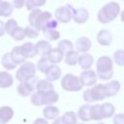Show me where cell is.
<instances>
[{
  "label": "cell",
  "mask_w": 124,
  "mask_h": 124,
  "mask_svg": "<svg viewBox=\"0 0 124 124\" xmlns=\"http://www.w3.org/2000/svg\"><path fill=\"white\" fill-rule=\"evenodd\" d=\"M120 13V6L116 2H109L106 4L97 14V19L101 23H109L113 21Z\"/></svg>",
  "instance_id": "cell-1"
},
{
  "label": "cell",
  "mask_w": 124,
  "mask_h": 124,
  "mask_svg": "<svg viewBox=\"0 0 124 124\" xmlns=\"http://www.w3.org/2000/svg\"><path fill=\"white\" fill-rule=\"evenodd\" d=\"M97 76L103 80H108L113 76V65L110 57L107 55L101 56L96 63Z\"/></svg>",
  "instance_id": "cell-2"
},
{
  "label": "cell",
  "mask_w": 124,
  "mask_h": 124,
  "mask_svg": "<svg viewBox=\"0 0 124 124\" xmlns=\"http://www.w3.org/2000/svg\"><path fill=\"white\" fill-rule=\"evenodd\" d=\"M58 99H59V95L54 90H51L46 93H41L36 91L31 95V103L34 106H42V105L50 106L51 104L56 103Z\"/></svg>",
  "instance_id": "cell-3"
},
{
  "label": "cell",
  "mask_w": 124,
  "mask_h": 124,
  "mask_svg": "<svg viewBox=\"0 0 124 124\" xmlns=\"http://www.w3.org/2000/svg\"><path fill=\"white\" fill-rule=\"evenodd\" d=\"M83 100L87 103H92L96 101H101L106 98L105 95V85L104 84H97L91 89H86L83 92Z\"/></svg>",
  "instance_id": "cell-4"
},
{
  "label": "cell",
  "mask_w": 124,
  "mask_h": 124,
  "mask_svg": "<svg viewBox=\"0 0 124 124\" xmlns=\"http://www.w3.org/2000/svg\"><path fill=\"white\" fill-rule=\"evenodd\" d=\"M61 86L66 91H79L83 85L78 77L73 74H66L61 79Z\"/></svg>",
  "instance_id": "cell-5"
},
{
  "label": "cell",
  "mask_w": 124,
  "mask_h": 124,
  "mask_svg": "<svg viewBox=\"0 0 124 124\" xmlns=\"http://www.w3.org/2000/svg\"><path fill=\"white\" fill-rule=\"evenodd\" d=\"M36 74V66L34 63L32 62H24L19 69L16 71V78L20 81L23 82L25 80H27L28 78L35 77Z\"/></svg>",
  "instance_id": "cell-6"
},
{
  "label": "cell",
  "mask_w": 124,
  "mask_h": 124,
  "mask_svg": "<svg viewBox=\"0 0 124 124\" xmlns=\"http://www.w3.org/2000/svg\"><path fill=\"white\" fill-rule=\"evenodd\" d=\"M38 81H39L38 78L35 76V77L28 78L27 80H25L23 82H20L16 87L17 93L22 97H27L29 95H32L33 91L36 89Z\"/></svg>",
  "instance_id": "cell-7"
},
{
  "label": "cell",
  "mask_w": 124,
  "mask_h": 124,
  "mask_svg": "<svg viewBox=\"0 0 124 124\" xmlns=\"http://www.w3.org/2000/svg\"><path fill=\"white\" fill-rule=\"evenodd\" d=\"M75 11V8L72 7V5L68 4L66 6L59 7L55 10L54 16L57 19V21L62 23H67L73 18V13Z\"/></svg>",
  "instance_id": "cell-8"
},
{
  "label": "cell",
  "mask_w": 124,
  "mask_h": 124,
  "mask_svg": "<svg viewBox=\"0 0 124 124\" xmlns=\"http://www.w3.org/2000/svg\"><path fill=\"white\" fill-rule=\"evenodd\" d=\"M79 79L82 85L91 86L94 85L97 81V75L92 70H84L80 73Z\"/></svg>",
  "instance_id": "cell-9"
},
{
  "label": "cell",
  "mask_w": 124,
  "mask_h": 124,
  "mask_svg": "<svg viewBox=\"0 0 124 124\" xmlns=\"http://www.w3.org/2000/svg\"><path fill=\"white\" fill-rule=\"evenodd\" d=\"M49 19H51V14H50L49 12H47V11L41 12V13L39 14V16H37L36 21H35L33 27H35L38 31H39V30H42V31H43V30L45 29L46 24L47 23V21H48Z\"/></svg>",
  "instance_id": "cell-10"
},
{
  "label": "cell",
  "mask_w": 124,
  "mask_h": 124,
  "mask_svg": "<svg viewBox=\"0 0 124 124\" xmlns=\"http://www.w3.org/2000/svg\"><path fill=\"white\" fill-rule=\"evenodd\" d=\"M89 18V13L85 8L79 7L78 9H75L73 13V19L77 23H84Z\"/></svg>",
  "instance_id": "cell-11"
},
{
  "label": "cell",
  "mask_w": 124,
  "mask_h": 124,
  "mask_svg": "<svg viewBox=\"0 0 124 124\" xmlns=\"http://www.w3.org/2000/svg\"><path fill=\"white\" fill-rule=\"evenodd\" d=\"M97 42L101 46H109L112 41V35L108 29H102L98 32L96 36Z\"/></svg>",
  "instance_id": "cell-12"
},
{
  "label": "cell",
  "mask_w": 124,
  "mask_h": 124,
  "mask_svg": "<svg viewBox=\"0 0 124 124\" xmlns=\"http://www.w3.org/2000/svg\"><path fill=\"white\" fill-rule=\"evenodd\" d=\"M91 46H92L91 41L88 38H86V37L78 38L76 41V44H75L77 51L78 52H83V53H86L91 48Z\"/></svg>",
  "instance_id": "cell-13"
},
{
  "label": "cell",
  "mask_w": 124,
  "mask_h": 124,
  "mask_svg": "<svg viewBox=\"0 0 124 124\" xmlns=\"http://www.w3.org/2000/svg\"><path fill=\"white\" fill-rule=\"evenodd\" d=\"M120 82L118 80H111L105 84V95L106 97H112L120 90Z\"/></svg>",
  "instance_id": "cell-14"
},
{
  "label": "cell",
  "mask_w": 124,
  "mask_h": 124,
  "mask_svg": "<svg viewBox=\"0 0 124 124\" xmlns=\"http://www.w3.org/2000/svg\"><path fill=\"white\" fill-rule=\"evenodd\" d=\"M14 116V109L9 106H3L0 108V123H8Z\"/></svg>",
  "instance_id": "cell-15"
},
{
  "label": "cell",
  "mask_w": 124,
  "mask_h": 124,
  "mask_svg": "<svg viewBox=\"0 0 124 124\" xmlns=\"http://www.w3.org/2000/svg\"><path fill=\"white\" fill-rule=\"evenodd\" d=\"M64 55H65V53L60 48L56 47V48H52L50 50V52L47 54L46 57H47V59L50 63L55 65V64L60 63L62 61V59L64 58Z\"/></svg>",
  "instance_id": "cell-16"
},
{
  "label": "cell",
  "mask_w": 124,
  "mask_h": 124,
  "mask_svg": "<svg viewBox=\"0 0 124 124\" xmlns=\"http://www.w3.org/2000/svg\"><path fill=\"white\" fill-rule=\"evenodd\" d=\"M43 114L47 120H55L59 117V108L55 106H46L43 109Z\"/></svg>",
  "instance_id": "cell-17"
},
{
  "label": "cell",
  "mask_w": 124,
  "mask_h": 124,
  "mask_svg": "<svg viewBox=\"0 0 124 124\" xmlns=\"http://www.w3.org/2000/svg\"><path fill=\"white\" fill-rule=\"evenodd\" d=\"M36 50H37V53L42 55V56H47V54L50 52V50L52 49L51 48V46L50 44L47 42V41H44V40H41L39 41L36 45Z\"/></svg>",
  "instance_id": "cell-18"
},
{
  "label": "cell",
  "mask_w": 124,
  "mask_h": 124,
  "mask_svg": "<svg viewBox=\"0 0 124 124\" xmlns=\"http://www.w3.org/2000/svg\"><path fill=\"white\" fill-rule=\"evenodd\" d=\"M10 53H11V57H12L13 61H14L16 65H18V64H23V63H24L26 57L24 56V54H23V52H22V50H21V48H20L19 46H15V47L12 49V51H11Z\"/></svg>",
  "instance_id": "cell-19"
},
{
  "label": "cell",
  "mask_w": 124,
  "mask_h": 124,
  "mask_svg": "<svg viewBox=\"0 0 124 124\" xmlns=\"http://www.w3.org/2000/svg\"><path fill=\"white\" fill-rule=\"evenodd\" d=\"M45 75H46V79L48 81H50V82L51 81H55L61 77V69L58 66L53 64L48 68V70L46 71V73Z\"/></svg>",
  "instance_id": "cell-20"
},
{
  "label": "cell",
  "mask_w": 124,
  "mask_h": 124,
  "mask_svg": "<svg viewBox=\"0 0 124 124\" xmlns=\"http://www.w3.org/2000/svg\"><path fill=\"white\" fill-rule=\"evenodd\" d=\"M94 62V59H93V56L89 53H83L81 55H79L78 57V65L80 66L81 69H84V70H89V68L92 66Z\"/></svg>",
  "instance_id": "cell-21"
},
{
  "label": "cell",
  "mask_w": 124,
  "mask_h": 124,
  "mask_svg": "<svg viewBox=\"0 0 124 124\" xmlns=\"http://www.w3.org/2000/svg\"><path fill=\"white\" fill-rule=\"evenodd\" d=\"M20 48L24 54V56L26 58H32L34 57L37 53V50H36V46L34 44H32L31 42H27V43H24L23 45L20 46Z\"/></svg>",
  "instance_id": "cell-22"
},
{
  "label": "cell",
  "mask_w": 124,
  "mask_h": 124,
  "mask_svg": "<svg viewBox=\"0 0 124 124\" xmlns=\"http://www.w3.org/2000/svg\"><path fill=\"white\" fill-rule=\"evenodd\" d=\"M14 83L13 76L8 72H0V88H8Z\"/></svg>",
  "instance_id": "cell-23"
},
{
  "label": "cell",
  "mask_w": 124,
  "mask_h": 124,
  "mask_svg": "<svg viewBox=\"0 0 124 124\" xmlns=\"http://www.w3.org/2000/svg\"><path fill=\"white\" fill-rule=\"evenodd\" d=\"M90 109H91V106L90 105H83V106H81L78 108V117L80 120H82L83 122H86V121L91 120V112H90Z\"/></svg>",
  "instance_id": "cell-24"
},
{
  "label": "cell",
  "mask_w": 124,
  "mask_h": 124,
  "mask_svg": "<svg viewBox=\"0 0 124 124\" xmlns=\"http://www.w3.org/2000/svg\"><path fill=\"white\" fill-rule=\"evenodd\" d=\"M53 84L48 81L47 79H41L38 81L37 83V86H36V89L38 92H41V93H46V92H49L51 90H53Z\"/></svg>",
  "instance_id": "cell-25"
},
{
  "label": "cell",
  "mask_w": 124,
  "mask_h": 124,
  "mask_svg": "<svg viewBox=\"0 0 124 124\" xmlns=\"http://www.w3.org/2000/svg\"><path fill=\"white\" fill-rule=\"evenodd\" d=\"M78 57H79V54L77 50H71L69 52L66 53L65 55V63L69 66H75L78 61Z\"/></svg>",
  "instance_id": "cell-26"
},
{
  "label": "cell",
  "mask_w": 124,
  "mask_h": 124,
  "mask_svg": "<svg viewBox=\"0 0 124 124\" xmlns=\"http://www.w3.org/2000/svg\"><path fill=\"white\" fill-rule=\"evenodd\" d=\"M1 64H2V66L6 70H13V69H15L16 67V64L13 61L10 52H7V53H5L2 56V58H1Z\"/></svg>",
  "instance_id": "cell-27"
},
{
  "label": "cell",
  "mask_w": 124,
  "mask_h": 124,
  "mask_svg": "<svg viewBox=\"0 0 124 124\" xmlns=\"http://www.w3.org/2000/svg\"><path fill=\"white\" fill-rule=\"evenodd\" d=\"M101 111H102L104 118H109L113 115V113L115 111V108L110 103H105V104L101 105Z\"/></svg>",
  "instance_id": "cell-28"
},
{
  "label": "cell",
  "mask_w": 124,
  "mask_h": 124,
  "mask_svg": "<svg viewBox=\"0 0 124 124\" xmlns=\"http://www.w3.org/2000/svg\"><path fill=\"white\" fill-rule=\"evenodd\" d=\"M13 4H11L9 1H3L0 7V16L4 17H9L13 14Z\"/></svg>",
  "instance_id": "cell-29"
},
{
  "label": "cell",
  "mask_w": 124,
  "mask_h": 124,
  "mask_svg": "<svg viewBox=\"0 0 124 124\" xmlns=\"http://www.w3.org/2000/svg\"><path fill=\"white\" fill-rule=\"evenodd\" d=\"M62 121L64 124H77V118H78V115L70 110V111H67L65 112L63 115H62Z\"/></svg>",
  "instance_id": "cell-30"
},
{
  "label": "cell",
  "mask_w": 124,
  "mask_h": 124,
  "mask_svg": "<svg viewBox=\"0 0 124 124\" xmlns=\"http://www.w3.org/2000/svg\"><path fill=\"white\" fill-rule=\"evenodd\" d=\"M51 66V64H50V62L48 61V59H47V57L46 56H42V58L38 61V63H37V68H38V70L40 71V72H42V73H44V74H46V71L48 70V68Z\"/></svg>",
  "instance_id": "cell-31"
},
{
  "label": "cell",
  "mask_w": 124,
  "mask_h": 124,
  "mask_svg": "<svg viewBox=\"0 0 124 124\" xmlns=\"http://www.w3.org/2000/svg\"><path fill=\"white\" fill-rule=\"evenodd\" d=\"M90 112H91V120H102L104 118L101 111V105L91 106Z\"/></svg>",
  "instance_id": "cell-32"
},
{
  "label": "cell",
  "mask_w": 124,
  "mask_h": 124,
  "mask_svg": "<svg viewBox=\"0 0 124 124\" xmlns=\"http://www.w3.org/2000/svg\"><path fill=\"white\" fill-rule=\"evenodd\" d=\"M46 0H26L25 6L28 11H32L34 9H37L38 7L44 6L46 4Z\"/></svg>",
  "instance_id": "cell-33"
},
{
  "label": "cell",
  "mask_w": 124,
  "mask_h": 124,
  "mask_svg": "<svg viewBox=\"0 0 124 124\" xmlns=\"http://www.w3.org/2000/svg\"><path fill=\"white\" fill-rule=\"evenodd\" d=\"M58 48H60L64 53H67L73 50V44L70 40H61L58 43Z\"/></svg>",
  "instance_id": "cell-34"
},
{
  "label": "cell",
  "mask_w": 124,
  "mask_h": 124,
  "mask_svg": "<svg viewBox=\"0 0 124 124\" xmlns=\"http://www.w3.org/2000/svg\"><path fill=\"white\" fill-rule=\"evenodd\" d=\"M14 40L16 41H22L25 38V33H24V29L17 26L10 35Z\"/></svg>",
  "instance_id": "cell-35"
},
{
  "label": "cell",
  "mask_w": 124,
  "mask_h": 124,
  "mask_svg": "<svg viewBox=\"0 0 124 124\" xmlns=\"http://www.w3.org/2000/svg\"><path fill=\"white\" fill-rule=\"evenodd\" d=\"M113 60L119 66H124V49H118L113 53Z\"/></svg>",
  "instance_id": "cell-36"
},
{
  "label": "cell",
  "mask_w": 124,
  "mask_h": 124,
  "mask_svg": "<svg viewBox=\"0 0 124 124\" xmlns=\"http://www.w3.org/2000/svg\"><path fill=\"white\" fill-rule=\"evenodd\" d=\"M24 33H25V37H28L30 39H35L39 36V31L31 25H28L24 28Z\"/></svg>",
  "instance_id": "cell-37"
},
{
  "label": "cell",
  "mask_w": 124,
  "mask_h": 124,
  "mask_svg": "<svg viewBox=\"0 0 124 124\" xmlns=\"http://www.w3.org/2000/svg\"><path fill=\"white\" fill-rule=\"evenodd\" d=\"M45 33V36L46 38L48 40V41H56L59 39L60 37V33L57 31V30H46L44 32Z\"/></svg>",
  "instance_id": "cell-38"
},
{
  "label": "cell",
  "mask_w": 124,
  "mask_h": 124,
  "mask_svg": "<svg viewBox=\"0 0 124 124\" xmlns=\"http://www.w3.org/2000/svg\"><path fill=\"white\" fill-rule=\"evenodd\" d=\"M17 27V22L15 19H9L6 23H5V30L6 33H8L9 35H11V33Z\"/></svg>",
  "instance_id": "cell-39"
},
{
  "label": "cell",
  "mask_w": 124,
  "mask_h": 124,
  "mask_svg": "<svg viewBox=\"0 0 124 124\" xmlns=\"http://www.w3.org/2000/svg\"><path fill=\"white\" fill-rule=\"evenodd\" d=\"M57 24H58V21H57V19H49L48 21H47V23L46 24V26H45V29L43 30V32H45V31H46V30H54L56 27H57Z\"/></svg>",
  "instance_id": "cell-40"
},
{
  "label": "cell",
  "mask_w": 124,
  "mask_h": 124,
  "mask_svg": "<svg viewBox=\"0 0 124 124\" xmlns=\"http://www.w3.org/2000/svg\"><path fill=\"white\" fill-rule=\"evenodd\" d=\"M113 124H124V113H117L112 118Z\"/></svg>",
  "instance_id": "cell-41"
},
{
  "label": "cell",
  "mask_w": 124,
  "mask_h": 124,
  "mask_svg": "<svg viewBox=\"0 0 124 124\" xmlns=\"http://www.w3.org/2000/svg\"><path fill=\"white\" fill-rule=\"evenodd\" d=\"M26 0H13V7L16 9H21L25 5Z\"/></svg>",
  "instance_id": "cell-42"
},
{
  "label": "cell",
  "mask_w": 124,
  "mask_h": 124,
  "mask_svg": "<svg viewBox=\"0 0 124 124\" xmlns=\"http://www.w3.org/2000/svg\"><path fill=\"white\" fill-rule=\"evenodd\" d=\"M33 124H48V122H47V120H46L44 118H37L33 122Z\"/></svg>",
  "instance_id": "cell-43"
},
{
  "label": "cell",
  "mask_w": 124,
  "mask_h": 124,
  "mask_svg": "<svg viewBox=\"0 0 124 124\" xmlns=\"http://www.w3.org/2000/svg\"><path fill=\"white\" fill-rule=\"evenodd\" d=\"M6 33V30H5V24L2 20H0V37L3 36L4 34Z\"/></svg>",
  "instance_id": "cell-44"
},
{
  "label": "cell",
  "mask_w": 124,
  "mask_h": 124,
  "mask_svg": "<svg viewBox=\"0 0 124 124\" xmlns=\"http://www.w3.org/2000/svg\"><path fill=\"white\" fill-rule=\"evenodd\" d=\"M52 124H64V123H63V121H62V118L58 117V118H56V119L52 122Z\"/></svg>",
  "instance_id": "cell-45"
},
{
  "label": "cell",
  "mask_w": 124,
  "mask_h": 124,
  "mask_svg": "<svg viewBox=\"0 0 124 124\" xmlns=\"http://www.w3.org/2000/svg\"><path fill=\"white\" fill-rule=\"evenodd\" d=\"M120 17H121V20L124 22V11L121 12V16H120Z\"/></svg>",
  "instance_id": "cell-46"
},
{
  "label": "cell",
  "mask_w": 124,
  "mask_h": 124,
  "mask_svg": "<svg viewBox=\"0 0 124 124\" xmlns=\"http://www.w3.org/2000/svg\"><path fill=\"white\" fill-rule=\"evenodd\" d=\"M2 2H3V1H2V0H0V7H1V4H2Z\"/></svg>",
  "instance_id": "cell-47"
},
{
  "label": "cell",
  "mask_w": 124,
  "mask_h": 124,
  "mask_svg": "<svg viewBox=\"0 0 124 124\" xmlns=\"http://www.w3.org/2000/svg\"><path fill=\"white\" fill-rule=\"evenodd\" d=\"M97 124H105V123H102V122H99V123H97Z\"/></svg>",
  "instance_id": "cell-48"
},
{
  "label": "cell",
  "mask_w": 124,
  "mask_h": 124,
  "mask_svg": "<svg viewBox=\"0 0 124 124\" xmlns=\"http://www.w3.org/2000/svg\"><path fill=\"white\" fill-rule=\"evenodd\" d=\"M78 124H82V123H78Z\"/></svg>",
  "instance_id": "cell-49"
},
{
  "label": "cell",
  "mask_w": 124,
  "mask_h": 124,
  "mask_svg": "<svg viewBox=\"0 0 124 124\" xmlns=\"http://www.w3.org/2000/svg\"><path fill=\"white\" fill-rule=\"evenodd\" d=\"M123 1H124V0H123Z\"/></svg>",
  "instance_id": "cell-50"
},
{
  "label": "cell",
  "mask_w": 124,
  "mask_h": 124,
  "mask_svg": "<svg viewBox=\"0 0 124 124\" xmlns=\"http://www.w3.org/2000/svg\"><path fill=\"white\" fill-rule=\"evenodd\" d=\"M0 124H1V123H0Z\"/></svg>",
  "instance_id": "cell-51"
}]
</instances>
